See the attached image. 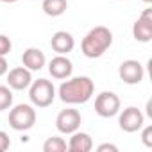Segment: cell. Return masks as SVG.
<instances>
[{"mask_svg": "<svg viewBox=\"0 0 152 152\" xmlns=\"http://www.w3.org/2000/svg\"><path fill=\"white\" fill-rule=\"evenodd\" d=\"M36 124V109L29 104H18L9 111V125L15 131H29Z\"/></svg>", "mask_w": 152, "mask_h": 152, "instance_id": "4", "label": "cell"}, {"mask_svg": "<svg viewBox=\"0 0 152 152\" xmlns=\"http://www.w3.org/2000/svg\"><path fill=\"white\" fill-rule=\"evenodd\" d=\"M13 48V43L11 39L6 36V34H0V56H7Z\"/></svg>", "mask_w": 152, "mask_h": 152, "instance_id": "18", "label": "cell"}, {"mask_svg": "<svg viewBox=\"0 0 152 152\" xmlns=\"http://www.w3.org/2000/svg\"><path fill=\"white\" fill-rule=\"evenodd\" d=\"M132 36L140 43H148L152 39V9H145L141 16L134 22Z\"/></svg>", "mask_w": 152, "mask_h": 152, "instance_id": "8", "label": "cell"}, {"mask_svg": "<svg viewBox=\"0 0 152 152\" xmlns=\"http://www.w3.org/2000/svg\"><path fill=\"white\" fill-rule=\"evenodd\" d=\"M143 122H145L143 113H141L138 107H134V106L124 109V113H122L120 118H118L120 129L125 131V132H136V131H140V129L143 127Z\"/></svg>", "mask_w": 152, "mask_h": 152, "instance_id": "9", "label": "cell"}, {"mask_svg": "<svg viewBox=\"0 0 152 152\" xmlns=\"http://www.w3.org/2000/svg\"><path fill=\"white\" fill-rule=\"evenodd\" d=\"M22 63H23V66H25L27 70H31V72H38V70H41V68L45 66L47 57H45V54H43L39 48L31 47V48H27V50L23 52V56H22Z\"/></svg>", "mask_w": 152, "mask_h": 152, "instance_id": "13", "label": "cell"}, {"mask_svg": "<svg viewBox=\"0 0 152 152\" xmlns=\"http://www.w3.org/2000/svg\"><path fill=\"white\" fill-rule=\"evenodd\" d=\"M141 141L145 147H152V125H147L141 132Z\"/></svg>", "mask_w": 152, "mask_h": 152, "instance_id": "19", "label": "cell"}, {"mask_svg": "<svg viewBox=\"0 0 152 152\" xmlns=\"http://www.w3.org/2000/svg\"><path fill=\"white\" fill-rule=\"evenodd\" d=\"M99 152H104V150H111V152H116L118 150V147L116 145H111V143H102L99 148H97Z\"/></svg>", "mask_w": 152, "mask_h": 152, "instance_id": "22", "label": "cell"}, {"mask_svg": "<svg viewBox=\"0 0 152 152\" xmlns=\"http://www.w3.org/2000/svg\"><path fill=\"white\" fill-rule=\"evenodd\" d=\"M113 45V34L107 27L104 25H99V27H93L83 39L81 43V50L86 57L90 59H95V57H100L109 47Z\"/></svg>", "mask_w": 152, "mask_h": 152, "instance_id": "2", "label": "cell"}, {"mask_svg": "<svg viewBox=\"0 0 152 152\" xmlns=\"http://www.w3.org/2000/svg\"><path fill=\"white\" fill-rule=\"evenodd\" d=\"M66 148H68L66 141L63 138H59V136H52V138H48L43 143V150L45 152H64Z\"/></svg>", "mask_w": 152, "mask_h": 152, "instance_id": "16", "label": "cell"}, {"mask_svg": "<svg viewBox=\"0 0 152 152\" xmlns=\"http://www.w3.org/2000/svg\"><path fill=\"white\" fill-rule=\"evenodd\" d=\"M118 75L120 79L125 83V84H140L143 81V75H145V70L141 66L140 61H134V59H127L120 64L118 68Z\"/></svg>", "mask_w": 152, "mask_h": 152, "instance_id": "7", "label": "cell"}, {"mask_svg": "<svg viewBox=\"0 0 152 152\" xmlns=\"http://www.w3.org/2000/svg\"><path fill=\"white\" fill-rule=\"evenodd\" d=\"M48 72H50V75H52L54 79L63 81V79H68L70 75H72L73 66H72V61H70L68 57L57 54V56L48 63Z\"/></svg>", "mask_w": 152, "mask_h": 152, "instance_id": "11", "label": "cell"}, {"mask_svg": "<svg viewBox=\"0 0 152 152\" xmlns=\"http://www.w3.org/2000/svg\"><path fill=\"white\" fill-rule=\"evenodd\" d=\"M81 113L77 109H63L56 118V127L63 134H72L81 127Z\"/></svg>", "mask_w": 152, "mask_h": 152, "instance_id": "6", "label": "cell"}, {"mask_svg": "<svg viewBox=\"0 0 152 152\" xmlns=\"http://www.w3.org/2000/svg\"><path fill=\"white\" fill-rule=\"evenodd\" d=\"M29 99L38 107H48L56 99V88L47 79L32 81L29 86Z\"/></svg>", "mask_w": 152, "mask_h": 152, "instance_id": "3", "label": "cell"}, {"mask_svg": "<svg viewBox=\"0 0 152 152\" xmlns=\"http://www.w3.org/2000/svg\"><path fill=\"white\" fill-rule=\"evenodd\" d=\"M7 70H9V64H7L6 56H0V77H2V75H6Z\"/></svg>", "mask_w": 152, "mask_h": 152, "instance_id": "21", "label": "cell"}, {"mask_svg": "<svg viewBox=\"0 0 152 152\" xmlns=\"http://www.w3.org/2000/svg\"><path fill=\"white\" fill-rule=\"evenodd\" d=\"M93 148V140L88 132H72V138L68 141V150L70 152H90Z\"/></svg>", "mask_w": 152, "mask_h": 152, "instance_id": "14", "label": "cell"}, {"mask_svg": "<svg viewBox=\"0 0 152 152\" xmlns=\"http://www.w3.org/2000/svg\"><path fill=\"white\" fill-rule=\"evenodd\" d=\"M9 147H11V140H9V136H7V132L0 131V152L7 150Z\"/></svg>", "mask_w": 152, "mask_h": 152, "instance_id": "20", "label": "cell"}, {"mask_svg": "<svg viewBox=\"0 0 152 152\" xmlns=\"http://www.w3.org/2000/svg\"><path fill=\"white\" fill-rule=\"evenodd\" d=\"M31 83H32V75H31V70H27L25 66H16L7 73V84L11 90H16V91L27 90Z\"/></svg>", "mask_w": 152, "mask_h": 152, "instance_id": "10", "label": "cell"}, {"mask_svg": "<svg viewBox=\"0 0 152 152\" xmlns=\"http://www.w3.org/2000/svg\"><path fill=\"white\" fill-rule=\"evenodd\" d=\"M143 2H145V4H150V2H152V0H143Z\"/></svg>", "mask_w": 152, "mask_h": 152, "instance_id": "25", "label": "cell"}, {"mask_svg": "<svg viewBox=\"0 0 152 152\" xmlns=\"http://www.w3.org/2000/svg\"><path fill=\"white\" fill-rule=\"evenodd\" d=\"M13 106V91L9 86H0V111H6Z\"/></svg>", "mask_w": 152, "mask_h": 152, "instance_id": "17", "label": "cell"}, {"mask_svg": "<svg viewBox=\"0 0 152 152\" xmlns=\"http://www.w3.org/2000/svg\"><path fill=\"white\" fill-rule=\"evenodd\" d=\"M0 2H4V4H13V2H18V0H0Z\"/></svg>", "mask_w": 152, "mask_h": 152, "instance_id": "24", "label": "cell"}, {"mask_svg": "<svg viewBox=\"0 0 152 152\" xmlns=\"http://www.w3.org/2000/svg\"><path fill=\"white\" fill-rule=\"evenodd\" d=\"M50 45H52V50H54V52H57V54H61V56H66L68 52L73 50L75 39H73V36H72L70 32H66V31H57V32L52 36Z\"/></svg>", "mask_w": 152, "mask_h": 152, "instance_id": "12", "label": "cell"}, {"mask_svg": "<svg viewBox=\"0 0 152 152\" xmlns=\"http://www.w3.org/2000/svg\"><path fill=\"white\" fill-rule=\"evenodd\" d=\"M95 111L102 118H111L120 111V99L113 91H102L95 99Z\"/></svg>", "mask_w": 152, "mask_h": 152, "instance_id": "5", "label": "cell"}, {"mask_svg": "<svg viewBox=\"0 0 152 152\" xmlns=\"http://www.w3.org/2000/svg\"><path fill=\"white\" fill-rule=\"evenodd\" d=\"M95 84L90 77H73L59 86V99L64 104H84L93 97Z\"/></svg>", "mask_w": 152, "mask_h": 152, "instance_id": "1", "label": "cell"}, {"mask_svg": "<svg viewBox=\"0 0 152 152\" xmlns=\"http://www.w3.org/2000/svg\"><path fill=\"white\" fill-rule=\"evenodd\" d=\"M41 9L47 16H61L68 9V0H43Z\"/></svg>", "mask_w": 152, "mask_h": 152, "instance_id": "15", "label": "cell"}, {"mask_svg": "<svg viewBox=\"0 0 152 152\" xmlns=\"http://www.w3.org/2000/svg\"><path fill=\"white\" fill-rule=\"evenodd\" d=\"M147 115H148V116H152V102H150V100L147 102Z\"/></svg>", "mask_w": 152, "mask_h": 152, "instance_id": "23", "label": "cell"}]
</instances>
